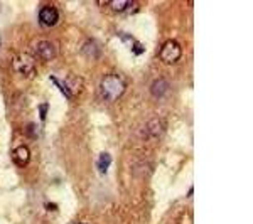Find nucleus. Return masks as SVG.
<instances>
[{
    "label": "nucleus",
    "mask_w": 253,
    "mask_h": 224,
    "mask_svg": "<svg viewBox=\"0 0 253 224\" xmlns=\"http://www.w3.org/2000/svg\"><path fill=\"white\" fill-rule=\"evenodd\" d=\"M100 91L107 101H117L125 93V81L118 75H107L100 81Z\"/></svg>",
    "instance_id": "f257e3e1"
},
{
    "label": "nucleus",
    "mask_w": 253,
    "mask_h": 224,
    "mask_svg": "<svg viewBox=\"0 0 253 224\" xmlns=\"http://www.w3.org/2000/svg\"><path fill=\"white\" fill-rule=\"evenodd\" d=\"M159 56H161V59L164 61L167 64H174L177 63L179 59H181L182 56V47L181 44L177 42V40H166L164 44L161 46L159 49Z\"/></svg>",
    "instance_id": "f03ea898"
},
{
    "label": "nucleus",
    "mask_w": 253,
    "mask_h": 224,
    "mask_svg": "<svg viewBox=\"0 0 253 224\" xmlns=\"http://www.w3.org/2000/svg\"><path fill=\"white\" fill-rule=\"evenodd\" d=\"M12 66H14L15 71L20 73V75L31 76L32 73L36 71V61L31 54H27V52H20V54H17L12 59Z\"/></svg>",
    "instance_id": "7ed1b4c3"
},
{
    "label": "nucleus",
    "mask_w": 253,
    "mask_h": 224,
    "mask_svg": "<svg viewBox=\"0 0 253 224\" xmlns=\"http://www.w3.org/2000/svg\"><path fill=\"white\" fill-rule=\"evenodd\" d=\"M59 20V10L52 5H44L39 10V24L44 27H52L56 26Z\"/></svg>",
    "instance_id": "20e7f679"
},
{
    "label": "nucleus",
    "mask_w": 253,
    "mask_h": 224,
    "mask_svg": "<svg viewBox=\"0 0 253 224\" xmlns=\"http://www.w3.org/2000/svg\"><path fill=\"white\" fill-rule=\"evenodd\" d=\"M110 9L118 12V14H135V12L140 9L138 3L130 2V0H118V2H110Z\"/></svg>",
    "instance_id": "39448f33"
},
{
    "label": "nucleus",
    "mask_w": 253,
    "mask_h": 224,
    "mask_svg": "<svg viewBox=\"0 0 253 224\" xmlns=\"http://www.w3.org/2000/svg\"><path fill=\"white\" fill-rule=\"evenodd\" d=\"M36 51H38L39 58H42L44 61H49L56 56V46L51 40H41L38 47H36Z\"/></svg>",
    "instance_id": "423d86ee"
},
{
    "label": "nucleus",
    "mask_w": 253,
    "mask_h": 224,
    "mask_svg": "<svg viewBox=\"0 0 253 224\" xmlns=\"http://www.w3.org/2000/svg\"><path fill=\"white\" fill-rule=\"evenodd\" d=\"M12 157H14L15 164L27 165V162L31 160V152H29V149H27L26 145H19V147H15V149H14Z\"/></svg>",
    "instance_id": "0eeeda50"
},
{
    "label": "nucleus",
    "mask_w": 253,
    "mask_h": 224,
    "mask_svg": "<svg viewBox=\"0 0 253 224\" xmlns=\"http://www.w3.org/2000/svg\"><path fill=\"white\" fill-rule=\"evenodd\" d=\"M167 91H169V83H167V79L164 78H159L152 83V86H150V93H152L156 98H162L167 95Z\"/></svg>",
    "instance_id": "6e6552de"
},
{
    "label": "nucleus",
    "mask_w": 253,
    "mask_h": 224,
    "mask_svg": "<svg viewBox=\"0 0 253 224\" xmlns=\"http://www.w3.org/2000/svg\"><path fill=\"white\" fill-rule=\"evenodd\" d=\"M166 130V125L162 120H159V118H152V120L147 123V132H149L150 137H161L162 133H164Z\"/></svg>",
    "instance_id": "1a4fd4ad"
},
{
    "label": "nucleus",
    "mask_w": 253,
    "mask_h": 224,
    "mask_svg": "<svg viewBox=\"0 0 253 224\" xmlns=\"http://www.w3.org/2000/svg\"><path fill=\"white\" fill-rule=\"evenodd\" d=\"M66 83V93L68 96H73V86H76V93H80L81 89H83V81H81V78H76V76H69V78L64 81Z\"/></svg>",
    "instance_id": "9d476101"
},
{
    "label": "nucleus",
    "mask_w": 253,
    "mask_h": 224,
    "mask_svg": "<svg viewBox=\"0 0 253 224\" xmlns=\"http://www.w3.org/2000/svg\"><path fill=\"white\" fill-rule=\"evenodd\" d=\"M110 164H112V155H110V153H107V152H101L100 157H98V162H96L98 170H100L101 174H107Z\"/></svg>",
    "instance_id": "9b49d317"
},
{
    "label": "nucleus",
    "mask_w": 253,
    "mask_h": 224,
    "mask_svg": "<svg viewBox=\"0 0 253 224\" xmlns=\"http://www.w3.org/2000/svg\"><path fill=\"white\" fill-rule=\"evenodd\" d=\"M83 54L91 56V58H98V56H100V47H98V44L93 39L88 40L83 46Z\"/></svg>",
    "instance_id": "f8f14e48"
},
{
    "label": "nucleus",
    "mask_w": 253,
    "mask_h": 224,
    "mask_svg": "<svg viewBox=\"0 0 253 224\" xmlns=\"http://www.w3.org/2000/svg\"><path fill=\"white\" fill-rule=\"evenodd\" d=\"M51 79L54 81V84H56V86H58V88L61 89V91H63V95L66 96V98H69V96H68V93H66V88H64V84L61 83V79H58V78H56V76H51Z\"/></svg>",
    "instance_id": "ddd939ff"
},
{
    "label": "nucleus",
    "mask_w": 253,
    "mask_h": 224,
    "mask_svg": "<svg viewBox=\"0 0 253 224\" xmlns=\"http://www.w3.org/2000/svg\"><path fill=\"white\" fill-rule=\"evenodd\" d=\"M26 132H27V137L36 138V133H38V130H36V125H34V123H29V125L26 127Z\"/></svg>",
    "instance_id": "4468645a"
},
{
    "label": "nucleus",
    "mask_w": 253,
    "mask_h": 224,
    "mask_svg": "<svg viewBox=\"0 0 253 224\" xmlns=\"http://www.w3.org/2000/svg\"><path fill=\"white\" fill-rule=\"evenodd\" d=\"M132 51H133V54H142V52H144L145 51V47L144 46H142V44L140 42H133V46H132Z\"/></svg>",
    "instance_id": "2eb2a0df"
},
{
    "label": "nucleus",
    "mask_w": 253,
    "mask_h": 224,
    "mask_svg": "<svg viewBox=\"0 0 253 224\" xmlns=\"http://www.w3.org/2000/svg\"><path fill=\"white\" fill-rule=\"evenodd\" d=\"M41 120H44L46 118V113H47V108H49V105L47 103H44V105H41Z\"/></svg>",
    "instance_id": "dca6fc26"
},
{
    "label": "nucleus",
    "mask_w": 253,
    "mask_h": 224,
    "mask_svg": "<svg viewBox=\"0 0 253 224\" xmlns=\"http://www.w3.org/2000/svg\"><path fill=\"white\" fill-rule=\"evenodd\" d=\"M75 224H83V223H75Z\"/></svg>",
    "instance_id": "f3484780"
},
{
    "label": "nucleus",
    "mask_w": 253,
    "mask_h": 224,
    "mask_svg": "<svg viewBox=\"0 0 253 224\" xmlns=\"http://www.w3.org/2000/svg\"><path fill=\"white\" fill-rule=\"evenodd\" d=\"M0 46H2V42H0Z\"/></svg>",
    "instance_id": "a211bd4d"
}]
</instances>
